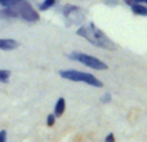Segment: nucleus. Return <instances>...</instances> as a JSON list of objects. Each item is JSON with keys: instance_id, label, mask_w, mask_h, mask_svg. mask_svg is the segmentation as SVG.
<instances>
[{"instance_id": "nucleus-1", "label": "nucleus", "mask_w": 147, "mask_h": 142, "mask_svg": "<svg viewBox=\"0 0 147 142\" xmlns=\"http://www.w3.org/2000/svg\"><path fill=\"white\" fill-rule=\"evenodd\" d=\"M76 34L85 40H88L90 44L98 47V48L106 49V51H115L116 44L101 30L93 22H89L88 25H84L76 30Z\"/></svg>"}, {"instance_id": "nucleus-2", "label": "nucleus", "mask_w": 147, "mask_h": 142, "mask_svg": "<svg viewBox=\"0 0 147 142\" xmlns=\"http://www.w3.org/2000/svg\"><path fill=\"white\" fill-rule=\"evenodd\" d=\"M61 78L67 79L71 81H80V83H85L88 85L92 87H97V88H102L103 83L99 80L98 78H96L94 75L89 72H84V71H79V70H61L59 71Z\"/></svg>"}, {"instance_id": "nucleus-3", "label": "nucleus", "mask_w": 147, "mask_h": 142, "mask_svg": "<svg viewBox=\"0 0 147 142\" xmlns=\"http://www.w3.org/2000/svg\"><path fill=\"white\" fill-rule=\"evenodd\" d=\"M9 8H12V9L14 10L17 18H22L26 22H38V21L40 20L39 13L34 9L32 5H31L30 3H27L26 0H21V1L16 3L14 5H12V7H9Z\"/></svg>"}, {"instance_id": "nucleus-4", "label": "nucleus", "mask_w": 147, "mask_h": 142, "mask_svg": "<svg viewBox=\"0 0 147 142\" xmlns=\"http://www.w3.org/2000/svg\"><path fill=\"white\" fill-rule=\"evenodd\" d=\"M69 58L72 60V61L80 62V64L85 65L86 67L93 69V70L103 71V70L109 69V66H107L103 61H101V60L96 58V57H93V56H89V54H86V53H81V52H72V53L69 54Z\"/></svg>"}, {"instance_id": "nucleus-5", "label": "nucleus", "mask_w": 147, "mask_h": 142, "mask_svg": "<svg viewBox=\"0 0 147 142\" xmlns=\"http://www.w3.org/2000/svg\"><path fill=\"white\" fill-rule=\"evenodd\" d=\"M20 47V43L13 39H0V49L1 51H13Z\"/></svg>"}, {"instance_id": "nucleus-6", "label": "nucleus", "mask_w": 147, "mask_h": 142, "mask_svg": "<svg viewBox=\"0 0 147 142\" xmlns=\"http://www.w3.org/2000/svg\"><path fill=\"white\" fill-rule=\"evenodd\" d=\"M65 110H66V101H65L63 97H59V98L57 99L56 105H54V112L53 114L56 115V116H61V115L65 112Z\"/></svg>"}, {"instance_id": "nucleus-7", "label": "nucleus", "mask_w": 147, "mask_h": 142, "mask_svg": "<svg viewBox=\"0 0 147 142\" xmlns=\"http://www.w3.org/2000/svg\"><path fill=\"white\" fill-rule=\"evenodd\" d=\"M130 8H132V10H133L134 14L143 16V17L147 16V8L145 7V4H132Z\"/></svg>"}, {"instance_id": "nucleus-8", "label": "nucleus", "mask_w": 147, "mask_h": 142, "mask_svg": "<svg viewBox=\"0 0 147 142\" xmlns=\"http://www.w3.org/2000/svg\"><path fill=\"white\" fill-rule=\"evenodd\" d=\"M0 18H17V16L12 8H4L0 9Z\"/></svg>"}, {"instance_id": "nucleus-9", "label": "nucleus", "mask_w": 147, "mask_h": 142, "mask_svg": "<svg viewBox=\"0 0 147 142\" xmlns=\"http://www.w3.org/2000/svg\"><path fill=\"white\" fill-rule=\"evenodd\" d=\"M57 3V0H44L40 5H39V10L43 12V10H47V9H51L52 7H54Z\"/></svg>"}, {"instance_id": "nucleus-10", "label": "nucleus", "mask_w": 147, "mask_h": 142, "mask_svg": "<svg viewBox=\"0 0 147 142\" xmlns=\"http://www.w3.org/2000/svg\"><path fill=\"white\" fill-rule=\"evenodd\" d=\"M10 78L9 70H0V83H8Z\"/></svg>"}, {"instance_id": "nucleus-11", "label": "nucleus", "mask_w": 147, "mask_h": 142, "mask_svg": "<svg viewBox=\"0 0 147 142\" xmlns=\"http://www.w3.org/2000/svg\"><path fill=\"white\" fill-rule=\"evenodd\" d=\"M21 1V0H0V5L4 8H9L12 7V5H14L16 3Z\"/></svg>"}, {"instance_id": "nucleus-12", "label": "nucleus", "mask_w": 147, "mask_h": 142, "mask_svg": "<svg viewBox=\"0 0 147 142\" xmlns=\"http://www.w3.org/2000/svg\"><path fill=\"white\" fill-rule=\"evenodd\" d=\"M54 123H56V115L49 114L48 116H47V125H48V127H53Z\"/></svg>"}, {"instance_id": "nucleus-13", "label": "nucleus", "mask_w": 147, "mask_h": 142, "mask_svg": "<svg viewBox=\"0 0 147 142\" xmlns=\"http://www.w3.org/2000/svg\"><path fill=\"white\" fill-rule=\"evenodd\" d=\"M111 94L110 93H105L103 96L101 97V102L102 103H110V102H111Z\"/></svg>"}, {"instance_id": "nucleus-14", "label": "nucleus", "mask_w": 147, "mask_h": 142, "mask_svg": "<svg viewBox=\"0 0 147 142\" xmlns=\"http://www.w3.org/2000/svg\"><path fill=\"white\" fill-rule=\"evenodd\" d=\"M0 142H7V131H0Z\"/></svg>"}, {"instance_id": "nucleus-15", "label": "nucleus", "mask_w": 147, "mask_h": 142, "mask_svg": "<svg viewBox=\"0 0 147 142\" xmlns=\"http://www.w3.org/2000/svg\"><path fill=\"white\" fill-rule=\"evenodd\" d=\"M105 142H115L114 133H109V135L106 136V138H105Z\"/></svg>"}, {"instance_id": "nucleus-16", "label": "nucleus", "mask_w": 147, "mask_h": 142, "mask_svg": "<svg viewBox=\"0 0 147 142\" xmlns=\"http://www.w3.org/2000/svg\"><path fill=\"white\" fill-rule=\"evenodd\" d=\"M147 0H133V4H146Z\"/></svg>"}, {"instance_id": "nucleus-17", "label": "nucleus", "mask_w": 147, "mask_h": 142, "mask_svg": "<svg viewBox=\"0 0 147 142\" xmlns=\"http://www.w3.org/2000/svg\"><path fill=\"white\" fill-rule=\"evenodd\" d=\"M124 3H125V4H128V5H132L133 4V0H124Z\"/></svg>"}]
</instances>
